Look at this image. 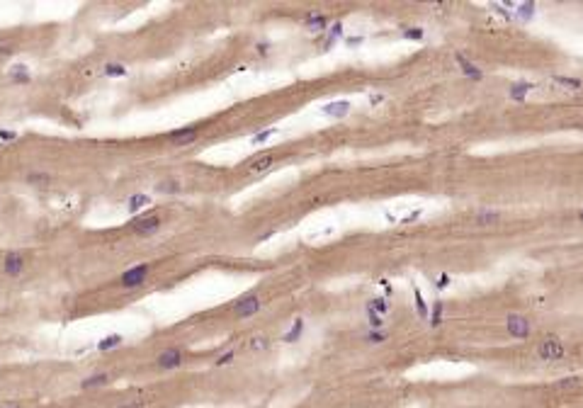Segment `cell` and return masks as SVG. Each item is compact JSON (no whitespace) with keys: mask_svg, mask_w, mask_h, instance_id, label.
Masks as SVG:
<instances>
[{"mask_svg":"<svg viewBox=\"0 0 583 408\" xmlns=\"http://www.w3.org/2000/svg\"><path fill=\"white\" fill-rule=\"evenodd\" d=\"M564 355H566L564 343H561L559 338H554V335L542 338V343L537 345V357L545 360V362H556V360H561Z\"/></svg>","mask_w":583,"mask_h":408,"instance_id":"1","label":"cell"},{"mask_svg":"<svg viewBox=\"0 0 583 408\" xmlns=\"http://www.w3.org/2000/svg\"><path fill=\"white\" fill-rule=\"evenodd\" d=\"M148 275H151V265H136V268L127 270L124 275L119 277V287L122 289H136V287H144L146 284Z\"/></svg>","mask_w":583,"mask_h":408,"instance_id":"2","label":"cell"},{"mask_svg":"<svg viewBox=\"0 0 583 408\" xmlns=\"http://www.w3.org/2000/svg\"><path fill=\"white\" fill-rule=\"evenodd\" d=\"M160 226H163V221H160V216L158 214H144V216H139V219H134L131 221V231L136 233V236H153V233L160 231Z\"/></svg>","mask_w":583,"mask_h":408,"instance_id":"3","label":"cell"},{"mask_svg":"<svg viewBox=\"0 0 583 408\" xmlns=\"http://www.w3.org/2000/svg\"><path fill=\"white\" fill-rule=\"evenodd\" d=\"M506 333H508L510 338H515V340H525V338L532 333V325H530V321L525 318V316L510 314L508 318H506Z\"/></svg>","mask_w":583,"mask_h":408,"instance_id":"4","label":"cell"},{"mask_svg":"<svg viewBox=\"0 0 583 408\" xmlns=\"http://www.w3.org/2000/svg\"><path fill=\"white\" fill-rule=\"evenodd\" d=\"M185 364V353L180 348H168L163 353L156 355V367L158 370H177Z\"/></svg>","mask_w":583,"mask_h":408,"instance_id":"5","label":"cell"},{"mask_svg":"<svg viewBox=\"0 0 583 408\" xmlns=\"http://www.w3.org/2000/svg\"><path fill=\"white\" fill-rule=\"evenodd\" d=\"M260 309H263V299L258 294H248V297H241L233 304V314L238 318H250V316L258 314Z\"/></svg>","mask_w":583,"mask_h":408,"instance_id":"6","label":"cell"},{"mask_svg":"<svg viewBox=\"0 0 583 408\" xmlns=\"http://www.w3.org/2000/svg\"><path fill=\"white\" fill-rule=\"evenodd\" d=\"M25 268H27V258L17 251H10L8 255L3 258V272H5L8 277H19V275L25 272Z\"/></svg>","mask_w":583,"mask_h":408,"instance_id":"7","label":"cell"},{"mask_svg":"<svg viewBox=\"0 0 583 408\" xmlns=\"http://www.w3.org/2000/svg\"><path fill=\"white\" fill-rule=\"evenodd\" d=\"M166 139H168V144H170V146H175V149H183V146H190V144H194V141L199 139V129H197V127L175 129V131H170Z\"/></svg>","mask_w":583,"mask_h":408,"instance_id":"8","label":"cell"},{"mask_svg":"<svg viewBox=\"0 0 583 408\" xmlns=\"http://www.w3.org/2000/svg\"><path fill=\"white\" fill-rule=\"evenodd\" d=\"M457 64H459V68H462V73L467 75V78H472V80H481L484 78L481 68H476V66H474L469 58H464L462 54H457Z\"/></svg>","mask_w":583,"mask_h":408,"instance_id":"9","label":"cell"},{"mask_svg":"<svg viewBox=\"0 0 583 408\" xmlns=\"http://www.w3.org/2000/svg\"><path fill=\"white\" fill-rule=\"evenodd\" d=\"M272 163H275V158H272V156L268 153V156L253 158V160L248 163V168H246V170H248L250 175H255V173H265V170H270V168H272Z\"/></svg>","mask_w":583,"mask_h":408,"instance_id":"10","label":"cell"},{"mask_svg":"<svg viewBox=\"0 0 583 408\" xmlns=\"http://www.w3.org/2000/svg\"><path fill=\"white\" fill-rule=\"evenodd\" d=\"M304 25L311 29V32H321V29L328 27V19H326V15L311 12V15H306V17H304Z\"/></svg>","mask_w":583,"mask_h":408,"instance_id":"11","label":"cell"},{"mask_svg":"<svg viewBox=\"0 0 583 408\" xmlns=\"http://www.w3.org/2000/svg\"><path fill=\"white\" fill-rule=\"evenodd\" d=\"M105 384H110V374L107 372H97L93 377H85L81 386L83 389H95V386H105Z\"/></svg>","mask_w":583,"mask_h":408,"instance_id":"12","label":"cell"},{"mask_svg":"<svg viewBox=\"0 0 583 408\" xmlns=\"http://www.w3.org/2000/svg\"><path fill=\"white\" fill-rule=\"evenodd\" d=\"M148 406H151V396H146V394H139V396L124 399L117 408H148Z\"/></svg>","mask_w":583,"mask_h":408,"instance_id":"13","label":"cell"},{"mask_svg":"<svg viewBox=\"0 0 583 408\" xmlns=\"http://www.w3.org/2000/svg\"><path fill=\"white\" fill-rule=\"evenodd\" d=\"M324 112L326 114H331V117H345V114L350 112V102H345V100L331 102V105H326L324 107Z\"/></svg>","mask_w":583,"mask_h":408,"instance_id":"14","label":"cell"},{"mask_svg":"<svg viewBox=\"0 0 583 408\" xmlns=\"http://www.w3.org/2000/svg\"><path fill=\"white\" fill-rule=\"evenodd\" d=\"M530 90H532V83H515V85H510L508 97L510 100H525L530 95Z\"/></svg>","mask_w":583,"mask_h":408,"instance_id":"15","label":"cell"},{"mask_svg":"<svg viewBox=\"0 0 583 408\" xmlns=\"http://www.w3.org/2000/svg\"><path fill=\"white\" fill-rule=\"evenodd\" d=\"M27 185H34V187H44V185H49L51 182V175L49 173H42V170H32L27 177Z\"/></svg>","mask_w":583,"mask_h":408,"instance_id":"16","label":"cell"},{"mask_svg":"<svg viewBox=\"0 0 583 408\" xmlns=\"http://www.w3.org/2000/svg\"><path fill=\"white\" fill-rule=\"evenodd\" d=\"M367 311H370L372 316H381V314H387L389 311V304L384 301V299H372L370 304H367Z\"/></svg>","mask_w":583,"mask_h":408,"instance_id":"17","label":"cell"},{"mask_svg":"<svg viewBox=\"0 0 583 408\" xmlns=\"http://www.w3.org/2000/svg\"><path fill=\"white\" fill-rule=\"evenodd\" d=\"M384 340H389V335H387V331H381V328L379 331L372 328L370 333L365 335V343H372V345H379V343H384Z\"/></svg>","mask_w":583,"mask_h":408,"instance_id":"18","label":"cell"},{"mask_svg":"<svg viewBox=\"0 0 583 408\" xmlns=\"http://www.w3.org/2000/svg\"><path fill=\"white\" fill-rule=\"evenodd\" d=\"M500 221V212H479L476 214V223H481V226H486V223H496Z\"/></svg>","mask_w":583,"mask_h":408,"instance_id":"19","label":"cell"},{"mask_svg":"<svg viewBox=\"0 0 583 408\" xmlns=\"http://www.w3.org/2000/svg\"><path fill=\"white\" fill-rule=\"evenodd\" d=\"M443 309H445L443 301H435V304H433V311H430V325H435V328H437V325L443 323Z\"/></svg>","mask_w":583,"mask_h":408,"instance_id":"20","label":"cell"},{"mask_svg":"<svg viewBox=\"0 0 583 408\" xmlns=\"http://www.w3.org/2000/svg\"><path fill=\"white\" fill-rule=\"evenodd\" d=\"M554 83L566 85V88H571V90H578V88H583V83L578 80V78H566V75H556Z\"/></svg>","mask_w":583,"mask_h":408,"instance_id":"21","label":"cell"},{"mask_svg":"<svg viewBox=\"0 0 583 408\" xmlns=\"http://www.w3.org/2000/svg\"><path fill=\"white\" fill-rule=\"evenodd\" d=\"M250 348H253V350H268L270 338L268 335H255V338H250Z\"/></svg>","mask_w":583,"mask_h":408,"instance_id":"22","label":"cell"},{"mask_svg":"<svg viewBox=\"0 0 583 408\" xmlns=\"http://www.w3.org/2000/svg\"><path fill=\"white\" fill-rule=\"evenodd\" d=\"M158 192H180V182H175V180H163V182H158L156 185Z\"/></svg>","mask_w":583,"mask_h":408,"instance_id":"23","label":"cell"},{"mask_svg":"<svg viewBox=\"0 0 583 408\" xmlns=\"http://www.w3.org/2000/svg\"><path fill=\"white\" fill-rule=\"evenodd\" d=\"M535 15V3H522V5H518V17L520 19H530Z\"/></svg>","mask_w":583,"mask_h":408,"instance_id":"24","label":"cell"},{"mask_svg":"<svg viewBox=\"0 0 583 408\" xmlns=\"http://www.w3.org/2000/svg\"><path fill=\"white\" fill-rule=\"evenodd\" d=\"M105 75H127V66H122V64L105 66Z\"/></svg>","mask_w":583,"mask_h":408,"instance_id":"25","label":"cell"},{"mask_svg":"<svg viewBox=\"0 0 583 408\" xmlns=\"http://www.w3.org/2000/svg\"><path fill=\"white\" fill-rule=\"evenodd\" d=\"M416 309H418V314H420V318H428V304L418 289H416Z\"/></svg>","mask_w":583,"mask_h":408,"instance_id":"26","label":"cell"},{"mask_svg":"<svg viewBox=\"0 0 583 408\" xmlns=\"http://www.w3.org/2000/svg\"><path fill=\"white\" fill-rule=\"evenodd\" d=\"M144 204H148V197L146 195H136V197H131V199H129V209H131V212H136V209H141Z\"/></svg>","mask_w":583,"mask_h":408,"instance_id":"27","label":"cell"},{"mask_svg":"<svg viewBox=\"0 0 583 408\" xmlns=\"http://www.w3.org/2000/svg\"><path fill=\"white\" fill-rule=\"evenodd\" d=\"M404 37H406V39H423V29H420V27L404 29Z\"/></svg>","mask_w":583,"mask_h":408,"instance_id":"28","label":"cell"},{"mask_svg":"<svg viewBox=\"0 0 583 408\" xmlns=\"http://www.w3.org/2000/svg\"><path fill=\"white\" fill-rule=\"evenodd\" d=\"M15 54V44L12 42H0V56H10Z\"/></svg>","mask_w":583,"mask_h":408,"instance_id":"29","label":"cell"},{"mask_svg":"<svg viewBox=\"0 0 583 408\" xmlns=\"http://www.w3.org/2000/svg\"><path fill=\"white\" fill-rule=\"evenodd\" d=\"M272 134H275V129H268V131H263V134H255V136H253V144H260V141H268L270 136H272Z\"/></svg>","mask_w":583,"mask_h":408,"instance_id":"30","label":"cell"},{"mask_svg":"<svg viewBox=\"0 0 583 408\" xmlns=\"http://www.w3.org/2000/svg\"><path fill=\"white\" fill-rule=\"evenodd\" d=\"M119 335H112V338H105V343H100V348L105 350V348H112V345H119Z\"/></svg>","mask_w":583,"mask_h":408,"instance_id":"31","label":"cell"},{"mask_svg":"<svg viewBox=\"0 0 583 408\" xmlns=\"http://www.w3.org/2000/svg\"><path fill=\"white\" fill-rule=\"evenodd\" d=\"M231 360H233V350H231V353H226V355H222V357L216 360V364H229Z\"/></svg>","mask_w":583,"mask_h":408,"instance_id":"32","label":"cell"},{"mask_svg":"<svg viewBox=\"0 0 583 408\" xmlns=\"http://www.w3.org/2000/svg\"><path fill=\"white\" fill-rule=\"evenodd\" d=\"M447 284H450V277H447V275H443V277L437 279V287H440V289H445Z\"/></svg>","mask_w":583,"mask_h":408,"instance_id":"33","label":"cell"},{"mask_svg":"<svg viewBox=\"0 0 583 408\" xmlns=\"http://www.w3.org/2000/svg\"><path fill=\"white\" fill-rule=\"evenodd\" d=\"M3 408H22V406H17V403H10V406H3Z\"/></svg>","mask_w":583,"mask_h":408,"instance_id":"34","label":"cell"},{"mask_svg":"<svg viewBox=\"0 0 583 408\" xmlns=\"http://www.w3.org/2000/svg\"><path fill=\"white\" fill-rule=\"evenodd\" d=\"M578 221H583V209H581V212H578Z\"/></svg>","mask_w":583,"mask_h":408,"instance_id":"35","label":"cell"}]
</instances>
